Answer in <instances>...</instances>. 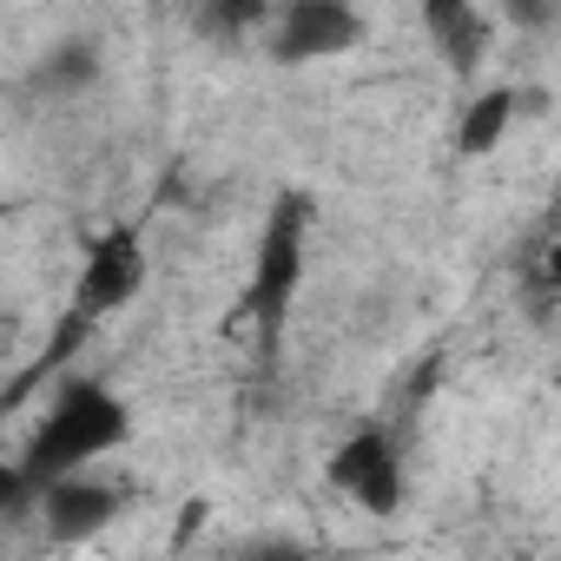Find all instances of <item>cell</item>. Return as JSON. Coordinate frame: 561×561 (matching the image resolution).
<instances>
[{"label": "cell", "instance_id": "6da1fadb", "mask_svg": "<svg viewBox=\"0 0 561 561\" xmlns=\"http://www.w3.org/2000/svg\"><path fill=\"white\" fill-rule=\"evenodd\" d=\"M133 430H139V416H133V403H126L106 377H73V383L47 403V416L34 423L21 469H27L34 489H41V482H60V476H87V469H100L106 456H119V449L133 443Z\"/></svg>", "mask_w": 561, "mask_h": 561}, {"label": "cell", "instance_id": "30bf717a", "mask_svg": "<svg viewBox=\"0 0 561 561\" xmlns=\"http://www.w3.org/2000/svg\"><path fill=\"white\" fill-rule=\"evenodd\" d=\"M34 502V482H27V469L21 462H0V522L8 515H21Z\"/></svg>", "mask_w": 561, "mask_h": 561}, {"label": "cell", "instance_id": "7a4b0ae2", "mask_svg": "<svg viewBox=\"0 0 561 561\" xmlns=\"http://www.w3.org/2000/svg\"><path fill=\"white\" fill-rule=\"evenodd\" d=\"M305 251H311V198L285 192V198L271 205V225H264V238H257V264H251L244 298H238V311H251V324H257L264 344L285 337V324H291V311H298Z\"/></svg>", "mask_w": 561, "mask_h": 561}, {"label": "cell", "instance_id": "9c48e42d", "mask_svg": "<svg viewBox=\"0 0 561 561\" xmlns=\"http://www.w3.org/2000/svg\"><path fill=\"white\" fill-rule=\"evenodd\" d=\"M231 561H318L305 541H291V535H264V541H244Z\"/></svg>", "mask_w": 561, "mask_h": 561}, {"label": "cell", "instance_id": "ba28073f", "mask_svg": "<svg viewBox=\"0 0 561 561\" xmlns=\"http://www.w3.org/2000/svg\"><path fill=\"white\" fill-rule=\"evenodd\" d=\"M489 14L476 8V0H430L423 8V34L436 41V54L456 67V73H469L482 54H489Z\"/></svg>", "mask_w": 561, "mask_h": 561}, {"label": "cell", "instance_id": "52a82bcc", "mask_svg": "<svg viewBox=\"0 0 561 561\" xmlns=\"http://www.w3.org/2000/svg\"><path fill=\"white\" fill-rule=\"evenodd\" d=\"M528 100H535V93H522V87H489V93H476V100L456 113V159H489V152L508 139V126L528 113Z\"/></svg>", "mask_w": 561, "mask_h": 561}, {"label": "cell", "instance_id": "8992f818", "mask_svg": "<svg viewBox=\"0 0 561 561\" xmlns=\"http://www.w3.org/2000/svg\"><path fill=\"white\" fill-rule=\"evenodd\" d=\"M34 508H41V528L54 535V541H100L113 522H119V508H126V495L106 482V476H60V482H41L34 489Z\"/></svg>", "mask_w": 561, "mask_h": 561}, {"label": "cell", "instance_id": "3957f363", "mask_svg": "<svg viewBox=\"0 0 561 561\" xmlns=\"http://www.w3.org/2000/svg\"><path fill=\"white\" fill-rule=\"evenodd\" d=\"M324 482H331V495H344L357 515L390 522V515H403V502H410V462H403V443H397L383 423H364V430H351V436L331 449Z\"/></svg>", "mask_w": 561, "mask_h": 561}, {"label": "cell", "instance_id": "5b68a950", "mask_svg": "<svg viewBox=\"0 0 561 561\" xmlns=\"http://www.w3.org/2000/svg\"><path fill=\"white\" fill-rule=\"evenodd\" d=\"M357 41H364V14L344 8V0H291V8H271L264 21V54L285 67L351 54Z\"/></svg>", "mask_w": 561, "mask_h": 561}, {"label": "cell", "instance_id": "277c9868", "mask_svg": "<svg viewBox=\"0 0 561 561\" xmlns=\"http://www.w3.org/2000/svg\"><path fill=\"white\" fill-rule=\"evenodd\" d=\"M152 277V251L139 238V225H106L87 251H80V277H73V324H106L113 311H126Z\"/></svg>", "mask_w": 561, "mask_h": 561}]
</instances>
